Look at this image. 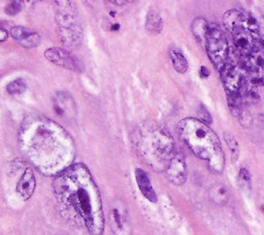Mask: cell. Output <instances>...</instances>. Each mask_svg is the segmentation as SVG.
Masks as SVG:
<instances>
[{
	"label": "cell",
	"mask_w": 264,
	"mask_h": 235,
	"mask_svg": "<svg viewBox=\"0 0 264 235\" xmlns=\"http://www.w3.org/2000/svg\"><path fill=\"white\" fill-rule=\"evenodd\" d=\"M53 193L62 217L68 223L85 229L90 235L104 231V214L100 192L82 163H73L53 181Z\"/></svg>",
	"instance_id": "obj_1"
},
{
	"label": "cell",
	"mask_w": 264,
	"mask_h": 235,
	"mask_svg": "<svg viewBox=\"0 0 264 235\" xmlns=\"http://www.w3.org/2000/svg\"><path fill=\"white\" fill-rule=\"evenodd\" d=\"M20 150L38 171L59 175L73 164L76 146L70 134L56 121L43 115H30L19 131Z\"/></svg>",
	"instance_id": "obj_2"
},
{
	"label": "cell",
	"mask_w": 264,
	"mask_h": 235,
	"mask_svg": "<svg viewBox=\"0 0 264 235\" xmlns=\"http://www.w3.org/2000/svg\"><path fill=\"white\" fill-rule=\"evenodd\" d=\"M180 139L194 155L205 162L213 172L222 173L225 167V156L218 136L203 121L184 118L178 125Z\"/></svg>",
	"instance_id": "obj_3"
},
{
	"label": "cell",
	"mask_w": 264,
	"mask_h": 235,
	"mask_svg": "<svg viewBox=\"0 0 264 235\" xmlns=\"http://www.w3.org/2000/svg\"><path fill=\"white\" fill-rule=\"evenodd\" d=\"M132 142L137 155L156 171L165 170L175 155V141L166 128L156 124L138 127Z\"/></svg>",
	"instance_id": "obj_4"
},
{
	"label": "cell",
	"mask_w": 264,
	"mask_h": 235,
	"mask_svg": "<svg viewBox=\"0 0 264 235\" xmlns=\"http://www.w3.org/2000/svg\"><path fill=\"white\" fill-rule=\"evenodd\" d=\"M57 32L63 45L70 49L80 47L82 40V28L80 13L72 1H55Z\"/></svg>",
	"instance_id": "obj_5"
},
{
	"label": "cell",
	"mask_w": 264,
	"mask_h": 235,
	"mask_svg": "<svg viewBox=\"0 0 264 235\" xmlns=\"http://www.w3.org/2000/svg\"><path fill=\"white\" fill-rule=\"evenodd\" d=\"M205 45L211 61L219 71H222L226 66L229 55V45L224 32L217 25H210Z\"/></svg>",
	"instance_id": "obj_6"
},
{
	"label": "cell",
	"mask_w": 264,
	"mask_h": 235,
	"mask_svg": "<svg viewBox=\"0 0 264 235\" xmlns=\"http://www.w3.org/2000/svg\"><path fill=\"white\" fill-rule=\"evenodd\" d=\"M232 40L235 49L244 56L263 49L264 42L260 37H256L252 32L248 31L244 27L234 30L232 34Z\"/></svg>",
	"instance_id": "obj_7"
},
{
	"label": "cell",
	"mask_w": 264,
	"mask_h": 235,
	"mask_svg": "<svg viewBox=\"0 0 264 235\" xmlns=\"http://www.w3.org/2000/svg\"><path fill=\"white\" fill-rule=\"evenodd\" d=\"M221 77L227 95L241 94L246 80L241 70L232 64L226 63V66L221 71Z\"/></svg>",
	"instance_id": "obj_8"
},
{
	"label": "cell",
	"mask_w": 264,
	"mask_h": 235,
	"mask_svg": "<svg viewBox=\"0 0 264 235\" xmlns=\"http://www.w3.org/2000/svg\"><path fill=\"white\" fill-rule=\"evenodd\" d=\"M167 180L175 185L184 184L187 181V164L183 152L177 151L171 158L166 169Z\"/></svg>",
	"instance_id": "obj_9"
},
{
	"label": "cell",
	"mask_w": 264,
	"mask_h": 235,
	"mask_svg": "<svg viewBox=\"0 0 264 235\" xmlns=\"http://www.w3.org/2000/svg\"><path fill=\"white\" fill-rule=\"evenodd\" d=\"M45 57L55 66L73 72L79 71V62L77 59L63 48H49L45 51Z\"/></svg>",
	"instance_id": "obj_10"
},
{
	"label": "cell",
	"mask_w": 264,
	"mask_h": 235,
	"mask_svg": "<svg viewBox=\"0 0 264 235\" xmlns=\"http://www.w3.org/2000/svg\"><path fill=\"white\" fill-rule=\"evenodd\" d=\"M36 189V178L33 170L26 166L23 168L22 173L19 175L16 183V193L21 200L28 201Z\"/></svg>",
	"instance_id": "obj_11"
},
{
	"label": "cell",
	"mask_w": 264,
	"mask_h": 235,
	"mask_svg": "<svg viewBox=\"0 0 264 235\" xmlns=\"http://www.w3.org/2000/svg\"><path fill=\"white\" fill-rule=\"evenodd\" d=\"M10 36L24 48H35L41 42V37L36 31L24 26L12 27Z\"/></svg>",
	"instance_id": "obj_12"
},
{
	"label": "cell",
	"mask_w": 264,
	"mask_h": 235,
	"mask_svg": "<svg viewBox=\"0 0 264 235\" xmlns=\"http://www.w3.org/2000/svg\"><path fill=\"white\" fill-rule=\"evenodd\" d=\"M135 181L143 196L150 202H152V203H156L158 201V197H157V194L153 188L150 177H148L145 170L140 168H137L135 170Z\"/></svg>",
	"instance_id": "obj_13"
},
{
	"label": "cell",
	"mask_w": 264,
	"mask_h": 235,
	"mask_svg": "<svg viewBox=\"0 0 264 235\" xmlns=\"http://www.w3.org/2000/svg\"><path fill=\"white\" fill-rule=\"evenodd\" d=\"M224 27L231 34L238 28L244 27V14L237 10H229L223 15Z\"/></svg>",
	"instance_id": "obj_14"
},
{
	"label": "cell",
	"mask_w": 264,
	"mask_h": 235,
	"mask_svg": "<svg viewBox=\"0 0 264 235\" xmlns=\"http://www.w3.org/2000/svg\"><path fill=\"white\" fill-rule=\"evenodd\" d=\"M245 68L250 72H264V50H258L245 56L244 60Z\"/></svg>",
	"instance_id": "obj_15"
},
{
	"label": "cell",
	"mask_w": 264,
	"mask_h": 235,
	"mask_svg": "<svg viewBox=\"0 0 264 235\" xmlns=\"http://www.w3.org/2000/svg\"><path fill=\"white\" fill-rule=\"evenodd\" d=\"M210 198L214 203L219 205H224L229 199V193L225 185L221 183L213 185L210 190Z\"/></svg>",
	"instance_id": "obj_16"
},
{
	"label": "cell",
	"mask_w": 264,
	"mask_h": 235,
	"mask_svg": "<svg viewBox=\"0 0 264 235\" xmlns=\"http://www.w3.org/2000/svg\"><path fill=\"white\" fill-rule=\"evenodd\" d=\"M146 28L151 34H159L163 28V20L159 13L156 11H150L147 15Z\"/></svg>",
	"instance_id": "obj_17"
},
{
	"label": "cell",
	"mask_w": 264,
	"mask_h": 235,
	"mask_svg": "<svg viewBox=\"0 0 264 235\" xmlns=\"http://www.w3.org/2000/svg\"><path fill=\"white\" fill-rule=\"evenodd\" d=\"M169 57L172 62V67L179 74H185L188 71V61L185 56L178 50H170Z\"/></svg>",
	"instance_id": "obj_18"
},
{
	"label": "cell",
	"mask_w": 264,
	"mask_h": 235,
	"mask_svg": "<svg viewBox=\"0 0 264 235\" xmlns=\"http://www.w3.org/2000/svg\"><path fill=\"white\" fill-rule=\"evenodd\" d=\"M209 27L210 25L208 21L201 17L196 18L191 25V29L194 36L199 40H203V39L205 40L206 35H208V31H209Z\"/></svg>",
	"instance_id": "obj_19"
},
{
	"label": "cell",
	"mask_w": 264,
	"mask_h": 235,
	"mask_svg": "<svg viewBox=\"0 0 264 235\" xmlns=\"http://www.w3.org/2000/svg\"><path fill=\"white\" fill-rule=\"evenodd\" d=\"M26 89H27V84L22 78L15 79L6 85V91L13 95L22 94L25 90H26Z\"/></svg>",
	"instance_id": "obj_20"
},
{
	"label": "cell",
	"mask_w": 264,
	"mask_h": 235,
	"mask_svg": "<svg viewBox=\"0 0 264 235\" xmlns=\"http://www.w3.org/2000/svg\"><path fill=\"white\" fill-rule=\"evenodd\" d=\"M224 139L225 142L228 146V149L231 153V158H232L233 161H236L239 157V146L236 139L234 138L233 135H231L229 133H224Z\"/></svg>",
	"instance_id": "obj_21"
},
{
	"label": "cell",
	"mask_w": 264,
	"mask_h": 235,
	"mask_svg": "<svg viewBox=\"0 0 264 235\" xmlns=\"http://www.w3.org/2000/svg\"><path fill=\"white\" fill-rule=\"evenodd\" d=\"M244 28L256 34L258 31V18L251 13L244 14Z\"/></svg>",
	"instance_id": "obj_22"
},
{
	"label": "cell",
	"mask_w": 264,
	"mask_h": 235,
	"mask_svg": "<svg viewBox=\"0 0 264 235\" xmlns=\"http://www.w3.org/2000/svg\"><path fill=\"white\" fill-rule=\"evenodd\" d=\"M238 185L245 191L251 189V174L247 169L243 168L238 173Z\"/></svg>",
	"instance_id": "obj_23"
},
{
	"label": "cell",
	"mask_w": 264,
	"mask_h": 235,
	"mask_svg": "<svg viewBox=\"0 0 264 235\" xmlns=\"http://www.w3.org/2000/svg\"><path fill=\"white\" fill-rule=\"evenodd\" d=\"M23 7V2L18 1V0H15V1H11L5 6V13L8 16H15L16 14H19Z\"/></svg>",
	"instance_id": "obj_24"
},
{
	"label": "cell",
	"mask_w": 264,
	"mask_h": 235,
	"mask_svg": "<svg viewBox=\"0 0 264 235\" xmlns=\"http://www.w3.org/2000/svg\"><path fill=\"white\" fill-rule=\"evenodd\" d=\"M243 99L246 100L248 103H256L259 100V94L256 90L255 87H249L247 88V90L245 91V95L243 96Z\"/></svg>",
	"instance_id": "obj_25"
},
{
	"label": "cell",
	"mask_w": 264,
	"mask_h": 235,
	"mask_svg": "<svg viewBox=\"0 0 264 235\" xmlns=\"http://www.w3.org/2000/svg\"><path fill=\"white\" fill-rule=\"evenodd\" d=\"M112 217L114 220V224L116 225V228H117L119 231H123L124 230V218L121 215V213L119 212V209L114 208L113 213H112Z\"/></svg>",
	"instance_id": "obj_26"
},
{
	"label": "cell",
	"mask_w": 264,
	"mask_h": 235,
	"mask_svg": "<svg viewBox=\"0 0 264 235\" xmlns=\"http://www.w3.org/2000/svg\"><path fill=\"white\" fill-rule=\"evenodd\" d=\"M257 34L259 35V37L264 42V17H259L258 18V31H257Z\"/></svg>",
	"instance_id": "obj_27"
},
{
	"label": "cell",
	"mask_w": 264,
	"mask_h": 235,
	"mask_svg": "<svg viewBox=\"0 0 264 235\" xmlns=\"http://www.w3.org/2000/svg\"><path fill=\"white\" fill-rule=\"evenodd\" d=\"M8 37V32L5 28L0 27V43H3Z\"/></svg>",
	"instance_id": "obj_28"
},
{
	"label": "cell",
	"mask_w": 264,
	"mask_h": 235,
	"mask_svg": "<svg viewBox=\"0 0 264 235\" xmlns=\"http://www.w3.org/2000/svg\"><path fill=\"white\" fill-rule=\"evenodd\" d=\"M200 76L201 78H206L210 76V71L209 69L206 67H201V70H200Z\"/></svg>",
	"instance_id": "obj_29"
},
{
	"label": "cell",
	"mask_w": 264,
	"mask_h": 235,
	"mask_svg": "<svg viewBox=\"0 0 264 235\" xmlns=\"http://www.w3.org/2000/svg\"><path fill=\"white\" fill-rule=\"evenodd\" d=\"M131 1H117V0H113L112 3L114 4H119V5H124V4H128L130 3Z\"/></svg>",
	"instance_id": "obj_30"
},
{
	"label": "cell",
	"mask_w": 264,
	"mask_h": 235,
	"mask_svg": "<svg viewBox=\"0 0 264 235\" xmlns=\"http://www.w3.org/2000/svg\"><path fill=\"white\" fill-rule=\"evenodd\" d=\"M111 29H112L113 31H118V30L120 29V24H118V23L113 24V25L111 26Z\"/></svg>",
	"instance_id": "obj_31"
}]
</instances>
